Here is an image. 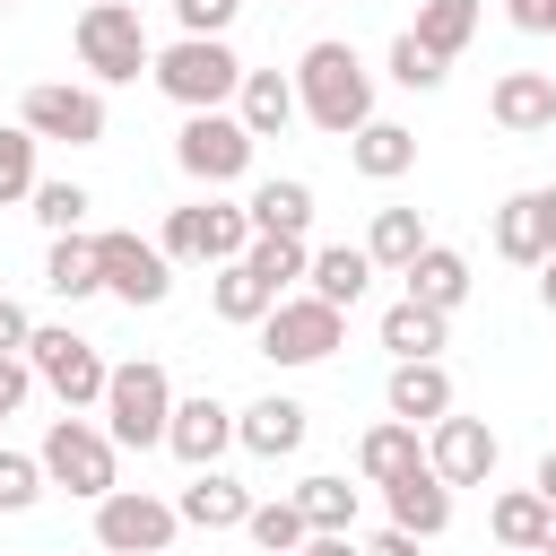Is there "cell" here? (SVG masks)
<instances>
[{"label":"cell","instance_id":"ac0fdd59","mask_svg":"<svg viewBox=\"0 0 556 556\" xmlns=\"http://www.w3.org/2000/svg\"><path fill=\"white\" fill-rule=\"evenodd\" d=\"M382 408H391V417H408V426L452 417V374H443V356H400V365H391V382H382Z\"/></svg>","mask_w":556,"mask_h":556},{"label":"cell","instance_id":"b9f144b4","mask_svg":"<svg viewBox=\"0 0 556 556\" xmlns=\"http://www.w3.org/2000/svg\"><path fill=\"white\" fill-rule=\"evenodd\" d=\"M26 391H35V365H26V356H0V417H9Z\"/></svg>","mask_w":556,"mask_h":556},{"label":"cell","instance_id":"7a4b0ae2","mask_svg":"<svg viewBox=\"0 0 556 556\" xmlns=\"http://www.w3.org/2000/svg\"><path fill=\"white\" fill-rule=\"evenodd\" d=\"M70 43H78V70H87L96 87H130L139 70H156L148 17H139L130 0H87L78 26H70Z\"/></svg>","mask_w":556,"mask_h":556},{"label":"cell","instance_id":"d4e9b609","mask_svg":"<svg viewBox=\"0 0 556 556\" xmlns=\"http://www.w3.org/2000/svg\"><path fill=\"white\" fill-rule=\"evenodd\" d=\"M400 287H408L417 304H434V313H460V304H469V261H460L452 243H426V252L400 269Z\"/></svg>","mask_w":556,"mask_h":556},{"label":"cell","instance_id":"11a10c76","mask_svg":"<svg viewBox=\"0 0 556 556\" xmlns=\"http://www.w3.org/2000/svg\"><path fill=\"white\" fill-rule=\"evenodd\" d=\"M295 556H304V547H295Z\"/></svg>","mask_w":556,"mask_h":556},{"label":"cell","instance_id":"7402d4cb","mask_svg":"<svg viewBox=\"0 0 556 556\" xmlns=\"http://www.w3.org/2000/svg\"><path fill=\"white\" fill-rule=\"evenodd\" d=\"M235 113H243V130H252V139H278V130L304 113V96H295V78H287V70H243Z\"/></svg>","mask_w":556,"mask_h":556},{"label":"cell","instance_id":"2e32d148","mask_svg":"<svg viewBox=\"0 0 556 556\" xmlns=\"http://www.w3.org/2000/svg\"><path fill=\"white\" fill-rule=\"evenodd\" d=\"M304 434H313V408H304V400H287V391H269V400L235 408V443H243L252 460H287V452H304Z\"/></svg>","mask_w":556,"mask_h":556},{"label":"cell","instance_id":"74e56055","mask_svg":"<svg viewBox=\"0 0 556 556\" xmlns=\"http://www.w3.org/2000/svg\"><path fill=\"white\" fill-rule=\"evenodd\" d=\"M87 208H96L87 182H35V226H43V235H78Z\"/></svg>","mask_w":556,"mask_h":556},{"label":"cell","instance_id":"c3c4849f","mask_svg":"<svg viewBox=\"0 0 556 556\" xmlns=\"http://www.w3.org/2000/svg\"><path fill=\"white\" fill-rule=\"evenodd\" d=\"M539 556H556V504H547V547H539Z\"/></svg>","mask_w":556,"mask_h":556},{"label":"cell","instance_id":"f6af8a7d","mask_svg":"<svg viewBox=\"0 0 556 556\" xmlns=\"http://www.w3.org/2000/svg\"><path fill=\"white\" fill-rule=\"evenodd\" d=\"M304 556H365V547H356V530H313Z\"/></svg>","mask_w":556,"mask_h":556},{"label":"cell","instance_id":"bcb514c9","mask_svg":"<svg viewBox=\"0 0 556 556\" xmlns=\"http://www.w3.org/2000/svg\"><path fill=\"white\" fill-rule=\"evenodd\" d=\"M530 486H539V495H547V504H556V443H547V452H539V478H530Z\"/></svg>","mask_w":556,"mask_h":556},{"label":"cell","instance_id":"7bdbcfd3","mask_svg":"<svg viewBox=\"0 0 556 556\" xmlns=\"http://www.w3.org/2000/svg\"><path fill=\"white\" fill-rule=\"evenodd\" d=\"M504 17H513L521 35H547V26H556V0H504Z\"/></svg>","mask_w":556,"mask_h":556},{"label":"cell","instance_id":"1f68e13d","mask_svg":"<svg viewBox=\"0 0 556 556\" xmlns=\"http://www.w3.org/2000/svg\"><path fill=\"white\" fill-rule=\"evenodd\" d=\"M478 17H486V0H417V43L426 52H443V61H460L469 52V35H478Z\"/></svg>","mask_w":556,"mask_h":556},{"label":"cell","instance_id":"e0dca14e","mask_svg":"<svg viewBox=\"0 0 556 556\" xmlns=\"http://www.w3.org/2000/svg\"><path fill=\"white\" fill-rule=\"evenodd\" d=\"M486 113H495V130H513V139L556 130V70H504V78L486 87Z\"/></svg>","mask_w":556,"mask_h":556},{"label":"cell","instance_id":"4fadbf2b","mask_svg":"<svg viewBox=\"0 0 556 556\" xmlns=\"http://www.w3.org/2000/svg\"><path fill=\"white\" fill-rule=\"evenodd\" d=\"M426 460H434V478L443 486H486L495 478V460H504V443H495V426L486 417H434L426 426Z\"/></svg>","mask_w":556,"mask_h":556},{"label":"cell","instance_id":"484cf974","mask_svg":"<svg viewBox=\"0 0 556 556\" xmlns=\"http://www.w3.org/2000/svg\"><path fill=\"white\" fill-rule=\"evenodd\" d=\"M43 287H52L61 304H87V295H104L96 235H52V252H43Z\"/></svg>","mask_w":556,"mask_h":556},{"label":"cell","instance_id":"8d00e7d4","mask_svg":"<svg viewBox=\"0 0 556 556\" xmlns=\"http://www.w3.org/2000/svg\"><path fill=\"white\" fill-rule=\"evenodd\" d=\"M391 78H400L408 96H434V87L452 78V61H443V52H426V43L400 26V35H391Z\"/></svg>","mask_w":556,"mask_h":556},{"label":"cell","instance_id":"60d3db41","mask_svg":"<svg viewBox=\"0 0 556 556\" xmlns=\"http://www.w3.org/2000/svg\"><path fill=\"white\" fill-rule=\"evenodd\" d=\"M26 339H35V313L17 295H0V356H26Z\"/></svg>","mask_w":556,"mask_h":556},{"label":"cell","instance_id":"f546056e","mask_svg":"<svg viewBox=\"0 0 556 556\" xmlns=\"http://www.w3.org/2000/svg\"><path fill=\"white\" fill-rule=\"evenodd\" d=\"M443 339H452V313H434V304H417V295H400V304L382 313L391 365H400V356H443Z\"/></svg>","mask_w":556,"mask_h":556},{"label":"cell","instance_id":"816d5d0a","mask_svg":"<svg viewBox=\"0 0 556 556\" xmlns=\"http://www.w3.org/2000/svg\"><path fill=\"white\" fill-rule=\"evenodd\" d=\"M0 78H9V70H0Z\"/></svg>","mask_w":556,"mask_h":556},{"label":"cell","instance_id":"836d02e7","mask_svg":"<svg viewBox=\"0 0 556 556\" xmlns=\"http://www.w3.org/2000/svg\"><path fill=\"white\" fill-rule=\"evenodd\" d=\"M295 504H304L313 530H356V486H348L339 469H313V478L295 486Z\"/></svg>","mask_w":556,"mask_h":556},{"label":"cell","instance_id":"9c48e42d","mask_svg":"<svg viewBox=\"0 0 556 556\" xmlns=\"http://www.w3.org/2000/svg\"><path fill=\"white\" fill-rule=\"evenodd\" d=\"M339 339H348V313L321 304L313 287L304 295H278L269 321H261V356L269 365H321V356H339Z\"/></svg>","mask_w":556,"mask_h":556},{"label":"cell","instance_id":"603a6c76","mask_svg":"<svg viewBox=\"0 0 556 556\" xmlns=\"http://www.w3.org/2000/svg\"><path fill=\"white\" fill-rule=\"evenodd\" d=\"M348 165H356L365 182H400V174L417 165V130H408V122H382V113H374V122H365V130L348 139Z\"/></svg>","mask_w":556,"mask_h":556},{"label":"cell","instance_id":"f35d334b","mask_svg":"<svg viewBox=\"0 0 556 556\" xmlns=\"http://www.w3.org/2000/svg\"><path fill=\"white\" fill-rule=\"evenodd\" d=\"M43 486H52V478H43V460H35V452H9V443H0V513H26V504H35Z\"/></svg>","mask_w":556,"mask_h":556},{"label":"cell","instance_id":"9a60e30c","mask_svg":"<svg viewBox=\"0 0 556 556\" xmlns=\"http://www.w3.org/2000/svg\"><path fill=\"white\" fill-rule=\"evenodd\" d=\"M235 443V408L217 400V391H191V400H174V426H165V452L182 460V469H217V452Z\"/></svg>","mask_w":556,"mask_h":556},{"label":"cell","instance_id":"8fae6325","mask_svg":"<svg viewBox=\"0 0 556 556\" xmlns=\"http://www.w3.org/2000/svg\"><path fill=\"white\" fill-rule=\"evenodd\" d=\"M96 261H104V295H122L130 313H156L174 295V252L148 243V235H130V226H104L96 235Z\"/></svg>","mask_w":556,"mask_h":556},{"label":"cell","instance_id":"52a82bcc","mask_svg":"<svg viewBox=\"0 0 556 556\" xmlns=\"http://www.w3.org/2000/svg\"><path fill=\"white\" fill-rule=\"evenodd\" d=\"M174 261H191V269H217V261H243L252 252V208L243 200H182L174 217H165V235H156Z\"/></svg>","mask_w":556,"mask_h":556},{"label":"cell","instance_id":"6da1fadb","mask_svg":"<svg viewBox=\"0 0 556 556\" xmlns=\"http://www.w3.org/2000/svg\"><path fill=\"white\" fill-rule=\"evenodd\" d=\"M295 96H304V122L330 130V139H356V130L374 122V70H365L356 43H339V35L304 43V61H295Z\"/></svg>","mask_w":556,"mask_h":556},{"label":"cell","instance_id":"44dd1931","mask_svg":"<svg viewBox=\"0 0 556 556\" xmlns=\"http://www.w3.org/2000/svg\"><path fill=\"white\" fill-rule=\"evenodd\" d=\"M208 304H217V321L261 330V321H269V304H278V287H269L252 261H217V269H208Z\"/></svg>","mask_w":556,"mask_h":556},{"label":"cell","instance_id":"db71d44e","mask_svg":"<svg viewBox=\"0 0 556 556\" xmlns=\"http://www.w3.org/2000/svg\"><path fill=\"white\" fill-rule=\"evenodd\" d=\"M78 9H87V0H78Z\"/></svg>","mask_w":556,"mask_h":556},{"label":"cell","instance_id":"4316f807","mask_svg":"<svg viewBox=\"0 0 556 556\" xmlns=\"http://www.w3.org/2000/svg\"><path fill=\"white\" fill-rule=\"evenodd\" d=\"M426 460V426H408V417H382V426H365V443H356V469L374 478V486H391L400 469H417Z\"/></svg>","mask_w":556,"mask_h":556},{"label":"cell","instance_id":"ee69618b","mask_svg":"<svg viewBox=\"0 0 556 556\" xmlns=\"http://www.w3.org/2000/svg\"><path fill=\"white\" fill-rule=\"evenodd\" d=\"M417 547H426V539H417V530H400V521H391V530H374V539H365V556H417Z\"/></svg>","mask_w":556,"mask_h":556},{"label":"cell","instance_id":"f5cc1de1","mask_svg":"<svg viewBox=\"0 0 556 556\" xmlns=\"http://www.w3.org/2000/svg\"><path fill=\"white\" fill-rule=\"evenodd\" d=\"M0 9H9V0H0Z\"/></svg>","mask_w":556,"mask_h":556},{"label":"cell","instance_id":"d6a6232c","mask_svg":"<svg viewBox=\"0 0 556 556\" xmlns=\"http://www.w3.org/2000/svg\"><path fill=\"white\" fill-rule=\"evenodd\" d=\"M243 539H252L261 556H295V547L313 539V521H304V504H295V495H269V504H252Z\"/></svg>","mask_w":556,"mask_h":556},{"label":"cell","instance_id":"cb8c5ba5","mask_svg":"<svg viewBox=\"0 0 556 556\" xmlns=\"http://www.w3.org/2000/svg\"><path fill=\"white\" fill-rule=\"evenodd\" d=\"M374 278H382V269H374V252H365V243H321V252H313V295H321V304H339V313H356Z\"/></svg>","mask_w":556,"mask_h":556},{"label":"cell","instance_id":"d590c367","mask_svg":"<svg viewBox=\"0 0 556 556\" xmlns=\"http://www.w3.org/2000/svg\"><path fill=\"white\" fill-rule=\"evenodd\" d=\"M243 261H252L278 295H287L295 278H313V243H304V235H252V252H243Z\"/></svg>","mask_w":556,"mask_h":556},{"label":"cell","instance_id":"5bb4252c","mask_svg":"<svg viewBox=\"0 0 556 556\" xmlns=\"http://www.w3.org/2000/svg\"><path fill=\"white\" fill-rule=\"evenodd\" d=\"M486 243H495L513 269H539V261L556 252V182H530V191H513V200L486 217Z\"/></svg>","mask_w":556,"mask_h":556},{"label":"cell","instance_id":"7dc6e473","mask_svg":"<svg viewBox=\"0 0 556 556\" xmlns=\"http://www.w3.org/2000/svg\"><path fill=\"white\" fill-rule=\"evenodd\" d=\"M539 304H547V313H556V252H547V261H539Z\"/></svg>","mask_w":556,"mask_h":556},{"label":"cell","instance_id":"f1b7e54d","mask_svg":"<svg viewBox=\"0 0 556 556\" xmlns=\"http://www.w3.org/2000/svg\"><path fill=\"white\" fill-rule=\"evenodd\" d=\"M252 235H304L313 226V182H295V174H269V182H252Z\"/></svg>","mask_w":556,"mask_h":556},{"label":"cell","instance_id":"5b68a950","mask_svg":"<svg viewBox=\"0 0 556 556\" xmlns=\"http://www.w3.org/2000/svg\"><path fill=\"white\" fill-rule=\"evenodd\" d=\"M165 426H174V382H165V365H156V356L113 365V382H104V434H113L122 452H156Z\"/></svg>","mask_w":556,"mask_h":556},{"label":"cell","instance_id":"e575fe53","mask_svg":"<svg viewBox=\"0 0 556 556\" xmlns=\"http://www.w3.org/2000/svg\"><path fill=\"white\" fill-rule=\"evenodd\" d=\"M35 148H43V139H35L26 122H0V208L35 200V182H43V174H35Z\"/></svg>","mask_w":556,"mask_h":556},{"label":"cell","instance_id":"ab89813d","mask_svg":"<svg viewBox=\"0 0 556 556\" xmlns=\"http://www.w3.org/2000/svg\"><path fill=\"white\" fill-rule=\"evenodd\" d=\"M243 17V0H174V26L182 35H226Z\"/></svg>","mask_w":556,"mask_h":556},{"label":"cell","instance_id":"8992f818","mask_svg":"<svg viewBox=\"0 0 556 556\" xmlns=\"http://www.w3.org/2000/svg\"><path fill=\"white\" fill-rule=\"evenodd\" d=\"M26 365H35V382L61 400V408H104V382H113V365L96 356V339H78L70 321H35V339H26Z\"/></svg>","mask_w":556,"mask_h":556},{"label":"cell","instance_id":"d6986e66","mask_svg":"<svg viewBox=\"0 0 556 556\" xmlns=\"http://www.w3.org/2000/svg\"><path fill=\"white\" fill-rule=\"evenodd\" d=\"M382 504H391V521H400V530H417V539H443V530H452V486L434 478V460L400 469V478L382 486Z\"/></svg>","mask_w":556,"mask_h":556},{"label":"cell","instance_id":"f907efd6","mask_svg":"<svg viewBox=\"0 0 556 556\" xmlns=\"http://www.w3.org/2000/svg\"><path fill=\"white\" fill-rule=\"evenodd\" d=\"M547 35H556V26H547Z\"/></svg>","mask_w":556,"mask_h":556},{"label":"cell","instance_id":"ba28073f","mask_svg":"<svg viewBox=\"0 0 556 556\" xmlns=\"http://www.w3.org/2000/svg\"><path fill=\"white\" fill-rule=\"evenodd\" d=\"M252 130H243V113H182V130H174V165L191 174V182H208V191H226V182H243L252 174Z\"/></svg>","mask_w":556,"mask_h":556},{"label":"cell","instance_id":"681fc988","mask_svg":"<svg viewBox=\"0 0 556 556\" xmlns=\"http://www.w3.org/2000/svg\"><path fill=\"white\" fill-rule=\"evenodd\" d=\"M295 9H313V0H295Z\"/></svg>","mask_w":556,"mask_h":556},{"label":"cell","instance_id":"277c9868","mask_svg":"<svg viewBox=\"0 0 556 556\" xmlns=\"http://www.w3.org/2000/svg\"><path fill=\"white\" fill-rule=\"evenodd\" d=\"M182 113H217V104H235L243 96V61H235V43L226 35H174L165 52H156V70H148Z\"/></svg>","mask_w":556,"mask_h":556},{"label":"cell","instance_id":"3957f363","mask_svg":"<svg viewBox=\"0 0 556 556\" xmlns=\"http://www.w3.org/2000/svg\"><path fill=\"white\" fill-rule=\"evenodd\" d=\"M35 460H43L52 486H70V495H87V504L122 486V443H113L87 408H61V417L43 426V443H35Z\"/></svg>","mask_w":556,"mask_h":556},{"label":"cell","instance_id":"83f0119b","mask_svg":"<svg viewBox=\"0 0 556 556\" xmlns=\"http://www.w3.org/2000/svg\"><path fill=\"white\" fill-rule=\"evenodd\" d=\"M486 530H495V547L539 556V547H547V495H539V486H504V495L486 504Z\"/></svg>","mask_w":556,"mask_h":556},{"label":"cell","instance_id":"4dcf8cb0","mask_svg":"<svg viewBox=\"0 0 556 556\" xmlns=\"http://www.w3.org/2000/svg\"><path fill=\"white\" fill-rule=\"evenodd\" d=\"M426 243H434V235H426V217H417V208H374V226H365V252H374V269H382V278H400Z\"/></svg>","mask_w":556,"mask_h":556},{"label":"cell","instance_id":"30bf717a","mask_svg":"<svg viewBox=\"0 0 556 556\" xmlns=\"http://www.w3.org/2000/svg\"><path fill=\"white\" fill-rule=\"evenodd\" d=\"M174 530H182V513L165 495H148V486L96 495V547L104 556H174Z\"/></svg>","mask_w":556,"mask_h":556},{"label":"cell","instance_id":"7c38bea8","mask_svg":"<svg viewBox=\"0 0 556 556\" xmlns=\"http://www.w3.org/2000/svg\"><path fill=\"white\" fill-rule=\"evenodd\" d=\"M17 122L35 139H61V148H104V87H70V78H35L17 96Z\"/></svg>","mask_w":556,"mask_h":556},{"label":"cell","instance_id":"ffe728a7","mask_svg":"<svg viewBox=\"0 0 556 556\" xmlns=\"http://www.w3.org/2000/svg\"><path fill=\"white\" fill-rule=\"evenodd\" d=\"M252 504H261V495H252V486H235L226 469H191V486L174 495V513H182L191 530H243V521H252Z\"/></svg>","mask_w":556,"mask_h":556}]
</instances>
